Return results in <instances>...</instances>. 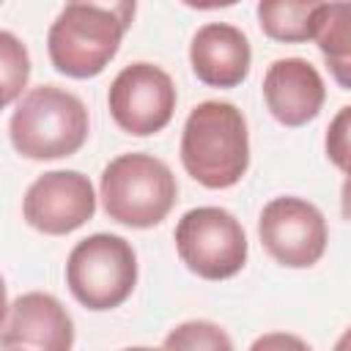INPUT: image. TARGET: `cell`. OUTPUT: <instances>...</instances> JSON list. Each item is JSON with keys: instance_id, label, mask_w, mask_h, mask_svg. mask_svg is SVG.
I'll return each instance as SVG.
<instances>
[{"instance_id": "14", "label": "cell", "mask_w": 351, "mask_h": 351, "mask_svg": "<svg viewBox=\"0 0 351 351\" xmlns=\"http://www.w3.org/2000/svg\"><path fill=\"white\" fill-rule=\"evenodd\" d=\"M318 3L310 0H263L258 3L261 30L282 44H299L313 38Z\"/></svg>"}, {"instance_id": "10", "label": "cell", "mask_w": 351, "mask_h": 351, "mask_svg": "<svg viewBox=\"0 0 351 351\" xmlns=\"http://www.w3.org/2000/svg\"><path fill=\"white\" fill-rule=\"evenodd\" d=\"M0 346L5 351H71L74 321L52 293L27 291L8 304Z\"/></svg>"}, {"instance_id": "16", "label": "cell", "mask_w": 351, "mask_h": 351, "mask_svg": "<svg viewBox=\"0 0 351 351\" xmlns=\"http://www.w3.org/2000/svg\"><path fill=\"white\" fill-rule=\"evenodd\" d=\"M165 351H233L230 335L214 321H184L165 337Z\"/></svg>"}, {"instance_id": "13", "label": "cell", "mask_w": 351, "mask_h": 351, "mask_svg": "<svg viewBox=\"0 0 351 351\" xmlns=\"http://www.w3.org/2000/svg\"><path fill=\"white\" fill-rule=\"evenodd\" d=\"M351 5L346 3H318L315 11V27L313 38L318 41V49L324 52L335 80L340 88H348V69H351Z\"/></svg>"}, {"instance_id": "11", "label": "cell", "mask_w": 351, "mask_h": 351, "mask_svg": "<svg viewBox=\"0 0 351 351\" xmlns=\"http://www.w3.org/2000/svg\"><path fill=\"white\" fill-rule=\"evenodd\" d=\"M263 101L282 126H304L321 112L326 88L310 60L280 58L263 74Z\"/></svg>"}, {"instance_id": "5", "label": "cell", "mask_w": 351, "mask_h": 351, "mask_svg": "<svg viewBox=\"0 0 351 351\" xmlns=\"http://www.w3.org/2000/svg\"><path fill=\"white\" fill-rule=\"evenodd\" d=\"M66 285L93 313L121 307L137 285L134 247L115 233H93L77 241L66 261Z\"/></svg>"}, {"instance_id": "2", "label": "cell", "mask_w": 351, "mask_h": 351, "mask_svg": "<svg viewBox=\"0 0 351 351\" xmlns=\"http://www.w3.org/2000/svg\"><path fill=\"white\" fill-rule=\"evenodd\" d=\"M132 16L134 3H66L47 33V52L52 66L74 80L101 74L118 55Z\"/></svg>"}, {"instance_id": "9", "label": "cell", "mask_w": 351, "mask_h": 351, "mask_svg": "<svg viewBox=\"0 0 351 351\" xmlns=\"http://www.w3.org/2000/svg\"><path fill=\"white\" fill-rule=\"evenodd\" d=\"M96 214V192L80 170H49L38 176L22 200L25 222L47 236H66Z\"/></svg>"}, {"instance_id": "7", "label": "cell", "mask_w": 351, "mask_h": 351, "mask_svg": "<svg viewBox=\"0 0 351 351\" xmlns=\"http://www.w3.org/2000/svg\"><path fill=\"white\" fill-rule=\"evenodd\" d=\"M258 236L263 250L288 269L315 266L329 241L326 219L318 206L304 197L282 195L263 206L258 219Z\"/></svg>"}, {"instance_id": "17", "label": "cell", "mask_w": 351, "mask_h": 351, "mask_svg": "<svg viewBox=\"0 0 351 351\" xmlns=\"http://www.w3.org/2000/svg\"><path fill=\"white\" fill-rule=\"evenodd\" d=\"M348 118H351V107H340V112L335 115L326 132V156L343 173L348 170Z\"/></svg>"}, {"instance_id": "15", "label": "cell", "mask_w": 351, "mask_h": 351, "mask_svg": "<svg viewBox=\"0 0 351 351\" xmlns=\"http://www.w3.org/2000/svg\"><path fill=\"white\" fill-rule=\"evenodd\" d=\"M27 80H30L27 47L11 30H0V110L22 99Z\"/></svg>"}, {"instance_id": "19", "label": "cell", "mask_w": 351, "mask_h": 351, "mask_svg": "<svg viewBox=\"0 0 351 351\" xmlns=\"http://www.w3.org/2000/svg\"><path fill=\"white\" fill-rule=\"evenodd\" d=\"M5 315H8V296H5V282H3V277H0V326H3Z\"/></svg>"}, {"instance_id": "18", "label": "cell", "mask_w": 351, "mask_h": 351, "mask_svg": "<svg viewBox=\"0 0 351 351\" xmlns=\"http://www.w3.org/2000/svg\"><path fill=\"white\" fill-rule=\"evenodd\" d=\"M250 351H313L299 335H291V332H266L261 335Z\"/></svg>"}, {"instance_id": "4", "label": "cell", "mask_w": 351, "mask_h": 351, "mask_svg": "<svg viewBox=\"0 0 351 351\" xmlns=\"http://www.w3.org/2000/svg\"><path fill=\"white\" fill-rule=\"evenodd\" d=\"M99 197L110 219L143 230L159 225L173 211L178 184L162 159L151 154H121L101 170Z\"/></svg>"}, {"instance_id": "8", "label": "cell", "mask_w": 351, "mask_h": 351, "mask_svg": "<svg viewBox=\"0 0 351 351\" xmlns=\"http://www.w3.org/2000/svg\"><path fill=\"white\" fill-rule=\"evenodd\" d=\"M176 85L170 74L154 63L137 60L123 66L110 82L107 107L112 121L134 137H148L162 132L176 112Z\"/></svg>"}, {"instance_id": "6", "label": "cell", "mask_w": 351, "mask_h": 351, "mask_svg": "<svg viewBox=\"0 0 351 351\" xmlns=\"http://www.w3.org/2000/svg\"><path fill=\"white\" fill-rule=\"evenodd\" d=\"M173 236L181 263L203 280H228L247 263V233L228 208H189Z\"/></svg>"}, {"instance_id": "12", "label": "cell", "mask_w": 351, "mask_h": 351, "mask_svg": "<svg viewBox=\"0 0 351 351\" xmlns=\"http://www.w3.org/2000/svg\"><path fill=\"white\" fill-rule=\"evenodd\" d=\"M189 63L200 82L211 88H236L250 74V38L230 22H206L192 36Z\"/></svg>"}, {"instance_id": "3", "label": "cell", "mask_w": 351, "mask_h": 351, "mask_svg": "<svg viewBox=\"0 0 351 351\" xmlns=\"http://www.w3.org/2000/svg\"><path fill=\"white\" fill-rule=\"evenodd\" d=\"M88 129L90 118L82 99L58 85H38L22 93L8 123L16 154L36 162L77 154L88 140Z\"/></svg>"}, {"instance_id": "20", "label": "cell", "mask_w": 351, "mask_h": 351, "mask_svg": "<svg viewBox=\"0 0 351 351\" xmlns=\"http://www.w3.org/2000/svg\"><path fill=\"white\" fill-rule=\"evenodd\" d=\"M121 351H159V348H148V346H132V348H121ZM165 351V348H162Z\"/></svg>"}, {"instance_id": "1", "label": "cell", "mask_w": 351, "mask_h": 351, "mask_svg": "<svg viewBox=\"0 0 351 351\" xmlns=\"http://www.w3.org/2000/svg\"><path fill=\"white\" fill-rule=\"evenodd\" d=\"M181 165L206 189H228L250 167L244 112L230 101H200L181 132Z\"/></svg>"}]
</instances>
